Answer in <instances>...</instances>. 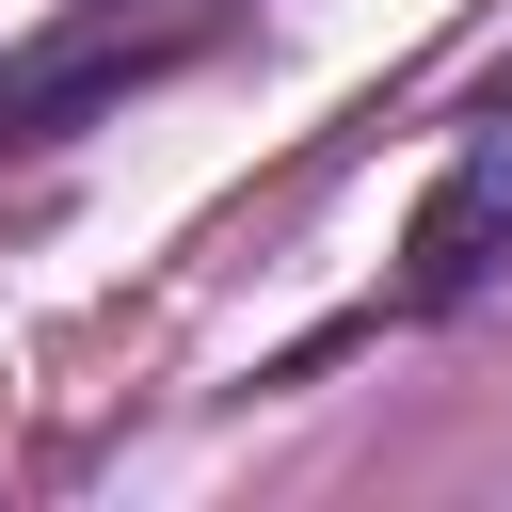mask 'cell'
I'll use <instances>...</instances> for the list:
<instances>
[{
    "label": "cell",
    "mask_w": 512,
    "mask_h": 512,
    "mask_svg": "<svg viewBox=\"0 0 512 512\" xmlns=\"http://www.w3.org/2000/svg\"><path fill=\"white\" fill-rule=\"evenodd\" d=\"M496 224H512V144H480L464 176H432V208H416V240H400V256H416L400 288H416V304H464V288L496 272Z\"/></svg>",
    "instance_id": "obj_1"
}]
</instances>
